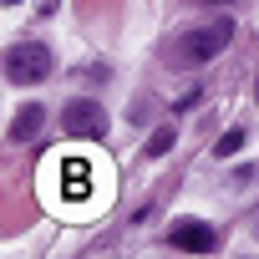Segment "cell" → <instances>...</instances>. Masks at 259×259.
I'll list each match as a JSON object with an SVG mask.
<instances>
[{
	"label": "cell",
	"instance_id": "cell-7",
	"mask_svg": "<svg viewBox=\"0 0 259 259\" xmlns=\"http://www.w3.org/2000/svg\"><path fill=\"white\" fill-rule=\"evenodd\" d=\"M239 148H244V133H239V127H234V133H224V138L213 143V158H234Z\"/></svg>",
	"mask_w": 259,
	"mask_h": 259
},
{
	"label": "cell",
	"instance_id": "cell-5",
	"mask_svg": "<svg viewBox=\"0 0 259 259\" xmlns=\"http://www.w3.org/2000/svg\"><path fill=\"white\" fill-rule=\"evenodd\" d=\"M61 188H66V198H87L92 193V163H81V158L61 163Z\"/></svg>",
	"mask_w": 259,
	"mask_h": 259
},
{
	"label": "cell",
	"instance_id": "cell-4",
	"mask_svg": "<svg viewBox=\"0 0 259 259\" xmlns=\"http://www.w3.org/2000/svg\"><path fill=\"white\" fill-rule=\"evenodd\" d=\"M61 127L71 138H102L107 133V112H102V102H71L61 112Z\"/></svg>",
	"mask_w": 259,
	"mask_h": 259
},
{
	"label": "cell",
	"instance_id": "cell-12",
	"mask_svg": "<svg viewBox=\"0 0 259 259\" xmlns=\"http://www.w3.org/2000/svg\"><path fill=\"white\" fill-rule=\"evenodd\" d=\"M6 6H21V0H6Z\"/></svg>",
	"mask_w": 259,
	"mask_h": 259
},
{
	"label": "cell",
	"instance_id": "cell-3",
	"mask_svg": "<svg viewBox=\"0 0 259 259\" xmlns=\"http://www.w3.org/2000/svg\"><path fill=\"white\" fill-rule=\"evenodd\" d=\"M168 244L183 249V254H208V249L219 244V234H213V224H203V219H178V224L168 229Z\"/></svg>",
	"mask_w": 259,
	"mask_h": 259
},
{
	"label": "cell",
	"instance_id": "cell-9",
	"mask_svg": "<svg viewBox=\"0 0 259 259\" xmlns=\"http://www.w3.org/2000/svg\"><path fill=\"white\" fill-rule=\"evenodd\" d=\"M198 6H229V0H198Z\"/></svg>",
	"mask_w": 259,
	"mask_h": 259
},
{
	"label": "cell",
	"instance_id": "cell-10",
	"mask_svg": "<svg viewBox=\"0 0 259 259\" xmlns=\"http://www.w3.org/2000/svg\"><path fill=\"white\" fill-rule=\"evenodd\" d=\"M254 239H259V208H254Z\"/></svg>",
	"mask_w": 259,
	"mask_h": 259
},
{
	"label": "cell",
	"instance_id": "cell-2",
	"mask_svg": "<svg viewBox=\"0 0 259 259\" xmlns=\"http://www.w3.org/2000/svg\"><path fill=\"white\" fill-rule=\"evenodd\" d=\"M6 76H11L16 87H36V81H46V76H51V51H46L41 41H21V46H11V51H6Z\"/></svg>",
	"mask_w": 259,
	"mask_h": 259
},
{
	"label": "cell",
	"instance_id": "cell-6",
	"mask_svg": "<svg viewBox=\"0 0 259 259\" xmlns=\"http://www.w3.org/2000/svg\"><path fill=\"white\" fill-rule=\"evenodd\" d=\"M41 122H46V107H41V102H26L21 117L11 122V143H31V138L41 133Z\"/></svg>",
	"mask_w": 259,
	"mask_h": 259
},
{
	"label": "cell",
	"instance_id": "cell-8",
	"mask_svg": "<svg viewBox=\"0 0 259 259\" xmlns=\"http://www.w3.org/2000/svg\"><path fill=\"white\" fill-rule=\"evenodd\" d=\"M173 143H178V138H173V127H158V133L148 138V153H153V158H163V153H168Z\"/></svg>",
	"mask_w": 259,
	"mask_h": 259
},
{
	"label": "cell",
	"instance_id": "cell-11",
	"mask_svg": "<svg viewBox=\"0 0 259 259\" xmlns=\"http://www.w3.org/2000/svg\"><path fill=\"white\" fill-rule=\"evenodd\" d=\"M254 102H259V81H254Z\"/></svg>",
	"mask_w": 259,
	"mask_h": 259
},
{
	"label": "cell",
	"instance_id": "cell-1",
	"mask_svg": "<svg viewBox=\"0 0 259 259\" xmlns=\"http://www.w3.org/2000/svg\"><path fill=\"white\" fill-rule=\"evenodd\" d=\"M234 41V21H208V26H193V31H183V36H173L168 41V66H203V61H213L224 46Z\"/></svg>",
	"mask_w": 259,
	"mask_h": 259
}]
</instances>
